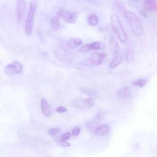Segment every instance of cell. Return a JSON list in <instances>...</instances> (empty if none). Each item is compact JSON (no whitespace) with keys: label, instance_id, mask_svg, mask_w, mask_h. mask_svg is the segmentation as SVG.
I'll use <instances>...</instances> for the list:
<instances>
[{"label":"cell","instance_id":"cell-1","mask_svg":"<svg viewBox=\"0 0 157 157\" xmlns=\"http://www.w3.org/2000/svg\"><path fill=\"white\" fill-rule=\"evenodd\" d=\"M18 137L23 142L32 147H50L52 145L50 140L42 137L21 133L18 135Z\"/></svg>","mask_w":157,"mask_h":157},{"label":"cell","instance_id":"cell-2","mask_svg":"<svg viewBox=\"0 0 157 157\" xmlns=\"http://www.w3.org/2000/svg\"><path fill=\"white\" fill-rule=\"evenodd\" d=\"M124 17L128 21L133 34L136 36H140L144 33L142 23L139 18L131 11H125Z\"/></svg>","mask_w":157,"mask_h":157},{"label":"cell","instance_id":"cell-3","mask_svg":"<svg viewBox=\"0 0 157 157\" xmlns=\"http://www.w3.org/2000/svg\"><path fill=\"white\" fill-rule=\"evenodd\" d=\"M110 23L113 31L117 35L121 43H124L127 40V36L124 29L123 28L121 21L115 13H112L110 17Z\"/></svg>","mask_w":157,"mask_h":157},{"label":"cell","instance_id":"cell-4","mask_svg":"<svg viewBox=\"0 0 157 157\" xmlns=\"http://www.w3.org/2000/svg\"><path fill=\"white\" fill-rule=\"evenodd\" d=\"M37 7V2L36 0H31L29 4V9L28 13L26 24H25V33L28 36L32 34L34 27V19Z\"/></svg>","mask_w":157,"mask_h":157},{"label":"cell","instance_id":"cell-5","mask_svg":"<svg viewBox=\"0 0 157 157\" xmlns=\"http://www.w3.org/2000/svg\"><path fill=\"white\" fill-rule=\"evenodd\" d=\"M105 54L101 53H93L89 58L83 59L81 64L87 66V67H93L97 66L101 64L103 59L105 58Z\"/></svg>","mask_w":157,"mask_h":157},{"label":"cell","instance_id":"cell-6","mask_svg":"<svg viewBox=\"0 0 157 157\" xmlns=\"http://www.w3.org/2000/svg\"><path fill=\"white\" fill-rule=\"evenodd\" d=\"M4 71L8 75L20 74L23 71V66L19 61H13L5 67Z\"/></svg>","mask_w":157,"mask_h":157},{"label":"cell","instance_id":"cell-7","mask_svg":"<svg viewBox=\"0 0 157 157\" xmlns=\"http://www.w3.org/2000/svg\"><path fill=\"white\" fill-rule=\"evenodd\" d=\"M51 49L53 53L55 54V56L61 61H66L68 60L69 55L67 51L63 48L62 47L58 45H52Z\"/></svg>","mask_w":157,"mask_h":157},{"label":"cell","instance_id":"cell-8","mask_svg":"<svg viewBox=\"0 0 157 157\" xmlns=\"http://www.w3.org/2000/svg\"><path fill=\"white\" fill-rule=\"evenodd\" d=\"M26 9L25 0H15V17L17 23L19 24L23 17Z\"/></svg>","mask_w":157,"mask_h":157},{"label":"cell","instance_id":"cell-9","mask_svg":"<svg viewBox=\"0 0 157 157\" xmlns=\"http://www.w3.org/2000/svg\"><path fill=\"white\" fill-rule=\"evenodd\" d=\"M58 12L60 13L61 18L69 23H74L77 20L78 15L75 12L67 10L65 9H60Z\"/></svg>","mask_w":157,"mask_h":157},{"label":"cell","instance_id":"cell-10","mask_svg":"<svg viewBox=\"0 0 157 157\" xmlns=\"http://www.w3.org/2000/svg\"><path fill=\"white\" fill-rule=\"evenodd\" d=\"M40 110L42 114L46 117H49L52 115V107L44 98L40 99Z\"/></svg>","mask_w":157,"mask_h":157},{"label":"cell","instance_id":"cell-11","mask_svg":"<svg viewBox=\"0 0 157 157\" xmlns=\"http://www.w3.org/2000/svg\"><path fill=\"white\" fill-rule=\"evenodd\" d=\"M101 49V44L99 42L95 41L89 44L85 45L79 49L80 52H87L90 50H98Z\"/></svg>","mask_w":157,"mask_h":157},{"label":"cell","instance_id":"cell-12","mask_svg":"<svg viewBox=\"0 0 157 157\" xmlns=\"http://www.w3.org/2000/svg\"><path fill=\"white\" fill-rule=\"evenodd\" d=\"M109 49L111 54L115 55L119 51V44L113 36H110L109 40Z\"/></svg>","mask_w":157,"mask_h":157},{"label":"cell","instance_id":"cell-13","mask_svg":"<svg viewBox=\"0 0 157 157\" xmlns=\"http://www.w3.org/2000/svg\"><path fill=\"white\" fill-rule=\"evenodd\" d=\"M123 57L122 53H118L116 54L113 58L110 61L109 64V68L110 69H114L116 68L122 62Z\"/></svg>","mask_w":157,"mask_h":157},{"label":"cell","instance_id":"cell-14","mask_svg":"<svg viewBox=\"0 0 157 157\" xmlns=\"http://www.w3.org/2000/svg\"><path fill=\"white\" fill-rule=\"evenodd\" d=\"M83 44V41L80 38L73 37L69 39L66 42V45L68 48L74 49L78 47Z\"/></svg>","mask_w":157,"mask_h":157},{"label":"cell","instance_id":"cell-15","mask_svg":"<svg viewBox=\"0 0 157 157\" xmlns=\"http://www.w3.org/2000/svg\"><path fill=\"white\" fill-rule=\"evenodd\" d=\"M142 5L144 9L148 11L155 12L157 9L156 0H144Z\"/></svg>","mask_w":157,"mask_h":157},{"label":"cell","instance_id":"cell-16","mask_svg":"<svg viewBox=\"0 0 157 157\" xmlns=\"http://www.w3.org/2000/svg\"><path fill=\"white\" fill-rule=\"evenodd\" d=\"M117 94L118 97L123 99H128L131 97V91L128 86H123L119 88L117 92Z\"/></svg>","mask_w":157,"mask_h":157},{"label":"cell","instance_id":"cell-17","mask_svg":"<svg viewBox=\"0 0 157 157\" xmlns=\"http://www.w3.org/2000/svg\"><path fill=\"white\" fill-rule=\"evenodd\" d=\"M61 18L60 13L58 11L57 13L53 16L50 20V25L53 30H57L59 26V20Z\"/></svg>","mask_w":157,"mask_h":157},{"label":"cell","instance_id":"cell-18","mask_svg":"<svg viewBox=\"0 0 157 157\" xmlns=\"http://www.w3.org/2000/svg\"><path fill=\"white\" fill-rule=\"evenodd\" d=\"M109 132V126L107 124L99 126L94 131V134L97 136H103Z\"/></svg>","mask_w":157,"mask_h":157},{"label":"cell","instance_id":"cell-19","mask_svg":"<svg viewBox=\"0 0 157 157\" xmlns=\"http://www.w3.org/2000/svg\"><path fill=\"white\" fill-rule=\"evenodd\" d=\"M99 123L97 120H91L86 123V126L89 131L94 132V131L99 126Z\"/></svg>","mask_w":157,"mask_h":157},{"label":"cell","instance_id":"cell-20","mask_svg":"<svg viewBox=\"0 0 157 157\" xmlns=\"http://www.w3.org/2000/svg\"><path fill=\"white\" fill-rule=\"evenodd\" d=\"M71 105L75 109H85V106L84 104L83 99H75L71 101Z\"/></svg>","mask_w":157,"mask_h":157},{"label":"cell","instance_id":"cell-21","mask_svg":"<svg viewBox=\"0 0 157 157\" xmlns=\"http://www.w3.org/2000/svg\"><path fill=\"white\" fill-rule=\"evenodd\" d=\"M125 59L128 63H131L134 61V50L129 47L126 49L125 52Z\"/></svg>","mask_w":157,"mask_h":157},{"label":"cell","instance_id":"cell-22","mask_svg":"<svg viewBox=\"0 0 157 157\" xmlns=\"http://www.w3.org/2000/svg\"><path fill=\"white\" fill-rule=\"evenodd\" d=\"M87 21L90 25H91L92 26H94L97 25V24L99 22L98 17L94 13L91 14L88 17Z\"/></svg>","mask_w":157,"mask_h":157},{"label":"cell","instance_id":"cell-23","mask_svg":"<svg viewBox=\"0 0 157 157\" xmlns=\"http://www.w3.org/2000/svg\"><path fill=\"white\" fill-rule=\"evenodd\" d=\"M148 82V79L145 78H139V79H137L135 81H134L132 83V85L134 86H137L142 88L147 85Z\"/></svg>","mask_w":157,"mask_h":157},{"label":"cell","instance_id":"cell-24","mask_svg":"<svg viewBox=\"0 0 157 157\" xmlns=\"http://www.w3.org/2000/svg\"><path fill=\"white\" fill-rule=\"evenodd\" d=\"M80 90L83 92L84 93H85L86 94L91 96H95L96 95L98 94V92L93 89L91 88H85V87H83V88H80Z\"/></svg>","mask_w":157,"mask_h":157},{"label":"cell","instance_id":"cell-25","mask_svg":"<svg viewBox=\"0 0 157 157\" xmlns=\"http://www.w3.org/2000/svg\"><path fill=\"white\" fill-rule=\"evenodd\" d=\"M55 142L59 146L62 147H70L71 146L70 143L66 142V140L61 139V138L60 139H55Z\"/></svg>","mask_w":157,"mask_h":157},{"label":"cell","instance_id":"cell-26","mask_svg":"<svg viewBox=\"0 0 157 157\" xmlns=\"http://www.w3.org/2000/svg\"><path fill=\"white\" fill-rule=\"evenodd\" d=\"M61 129L59 128H52L48 129V134L50 136H55L58 135L60 132H61Z\"/></svg>","mask_w":157,"mask_h":157},{"label":"cell","instance_id":"cell-27","mask_svg":"<svg viewBox=\"0 0 157 157\" xmlns=\"http://www.w3.org/2000/svg\"><path fill=\"white\" fill-rule=\"evenodd\" d=\"M83 101H84V104H85V108H90L94 105V101L91 98H87L83 99Z\"/></svg>","mask_w":157,"mask_h":157},{"label":"cell","instance_id":"cell-28","mask_svg":"<svg viewBox=\"0 0 157 157\" xmlns=\"http://www.w3.org/2000/svg\"><path fill=\"white\" fill-rule=\"evenodd\" d=\"M80 128L79 126H75L74 127L72 131H71V134L73 136H78L80 132Z\"/></svg>","mask_w":157,"mask_h":157},{"label":"cell","instance_id":"cell-29","mask_svg":"<svg viewBox=\"0 0 157 157\" xmlns=\"http://www.w3.org/2000/svg\"><path fill=\"white\" fill-rule=\"evenodd\" d=\"M56 111L57 112H58V113H65V112H66L67 111V109H66V107H64V106H59V107H58L56 108Z\"/></svg>","mask_w":157,"mask_h":157},{"label":"cell","instance_id":"cell-30","mask_svg":"<svg viewBox=\"0 0 157 157\" xmlns=\"http://www.w3.org/2000/svg\"><path fill=\"white\" fill-rule=\"evenodd\" d=\"M113 4L114 5L115 7H117L118 9H122V7H123L122 2L119 1H114L113 2Z\"/></svg>","mask_w":157,"mask_h":157},{"label":"cell","instance_id":"cell-31","mask_svg":"<svg viewBox=\"0 0 157 157\" xmlns=\"http://www.w3.org/2000/svg\"><path fill=\"white\" fill-rule=\"evenodd\" d=\"M71 134L70 132H66L61 136V139L63 140H67V139H69L71 137Z\"/></svg>","mask_w":157,"mask_h":157}]
</instances>
